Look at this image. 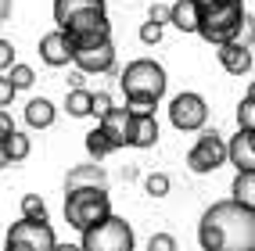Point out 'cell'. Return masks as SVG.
<instances>
[{
	"label": "cell",
	"mask_w": 255,
	"mask_h": 251,
	"mask_svg": "<svg viewBox=\"0 0 255 251\" xmlns=\"http://www.w3.org/2000/svg\"><path fill=\"white\" fill-rule=\"evenodd\" d=\"M201 251H255V208L216 201L198 226Z\"/></svg>",
	"instance_id": "obj_1"
},
{
	"label": "cell",
	"mask_w": 255,
	"mask_h": 251,
	"mask_svg": "<svg viewBox=\"0 0 255 251\" xmlns=\"http://www.w3.org/2000/svg\"><path fill=\"white\" fill-rule=\"evenodd\" d=\"M119 86H123V93H126V111L129 115H155L158 100L165 97L169 79H165V69L158 61L137 58V61H129L123 69Z\"/></svg>",
	"instance_id": "obj_2"
},
{
	"label": "cell",
	"mask_w": 255,
	"mask_h": 251,
	"mask_svg": "<svg viewBox=\"0 0 255 251\" xmlns=\"http://www.w3.org/2000/svg\"><path fill=\"white\" fill-rule=\"evenodd\" d=\"M198 4V36L205 43H234L248 25L245 0H194Z\"/></svg>",
	"instance_id": "obj_3"
},
{
	"label": "cell",
	"mask_w": 255,
	"mask_h": 251,
	"mask_svg": "<svg viewBox=\"0 0 255 251\" xmlns=\"http://www.w3.org/2000/svg\"><path fill=\"white\" fill-rule=\"evenodd\" d=\"M112 215V197L108 190L101 187H79V190H69L65 194V223L72 230H90L97 226L101 219H108Z\"/></svg>",
	"instance_id": "obj_4"
},
{
	"label": "cell",
	"mask_w": 255,
	"mask_h": 251,
	"mask_svg": "<svg viewBox=\"0 0 255 251\" xmlns=\"http://www.w3.org/2000/svg\"><path fill=\"white\" fill-rule=\"evenodd\" d=\"M83 251H133V226L119 215H108L97 226L83 230Z\"/></svg>",
	"instance_id": "obj_5"
},
{
	"label": "cell",
	"mask_w": 255,
	"mask_h": 251,
	"mask_svg": "<svg viewBox=\"0 0 255 251\" xmlns=\"http://www.w3.org/2000/svg\"><path fill=\"white\" fill-rule=\"evenodd\" d=\"M58 244L54 237V226L50 223H36V219H22L7 230V241L4 251H50Z\"/></svg>",
	"instance_id": "obj_6"
},
{
	"label": "cell",
	"mask_w": 255,
	"mask_h": 251,
	"mask_svg": "<svg viewBox=\"0 0 255 251\" xmlns=\"http://www.w3.org/2000/svg\"><path fill=\"white\" fill-rule=\"evenodd\" d=\"M169 122H173L180 133H198V129H205V122H209V104H205V97L194 93V90L176 93L173 104H169Z\"/></svg>",
	"instance_id": "obj_7"
},
{
	"label": "cell",
	"mask_w": 255,
	"mask_h": 251,
	"mask_svg": "<svg viewBox=\"0 0 255 251\" xmlns=\"http://www.w3.org/2000/svg\"><path fill=\"white\" fill-rule=\"evenodd\" d=\"M201 137L194 140V147L187 151V165H191V172L205 176L212 169H219V165L227 162V140L219 137L216 129H198Z\"/></svg>",
	"instance_id": "obj_8"
},
{
	"label": "cell",
	"mask_w": 255,
	"mask_h": 251,
	"mask_svg": "<svg viewBox=\"0 0 255 251\" xmlns=\"http://www.w3.org/2000/svg\"><path fill=\"white\" fill-rule=\"evenodd\" d=\"M72 65L79 69V76H101V72H112V69H115V47H112V40L97 43V47L72 50Z\"/></svg>",
	"instance_id": "obj_9"
},
{
	"label": "cell",
	"mask_w": 255,
	"mask_h": 251,
	"mask_svg": "<svg viewBox=\"0 0 255 251\" xmlns=\"http://www.w3.org/2000/svg\"><path fill=\"white\" fill-rule=\"evenodd\" d=\"M227 162L237 172H255V133L237 129V137H230L227 144Z\"/></svg>",
	"instance_id": "obj_10"
},
{
	"label": "cell",
	"mask_w": 255,
	"mask_h": 251,
	"mask_svg": "<svg viewBox=\"0 0 255 251\" xmlns=\"http://www.w3.org/2000/svg\"><path fill=\"white\" fill-rule=\"evenodd\" d=\"M40 58H43V65H50V69H65V65L72 61V40L65 36L61 29L47 32L40 40Z\"/></svg>",
	"instance_id": "obj_11"
},
{
	"label": "cell",
	"mask_w": 255,
	"mask_h": 251,
	"mask_svg": "<svg viewBox=\"0 0 255 251\" xmlns=\"http://www.w3.org/2000/svg\"><path fill=\"white\" fill-rule=\"evenodd\" d=\"M97 129L108 137V144L119 147H129V111L126 108H112L105 119H97Z\"/></svg>",
	"instance_id": "obj_12"
},
{
	"label": "cell",
	"mask_w": 255,
	"mask_h": 251,
	"mask_svg": "<svg viewBox=\"0 0 255 251\" xmlns=\"http://www.w3.org/2000/svg\"><path fill=\"white\" fill-rule=\"evenodd\" d=\"M216 54H219V65H223L230 76H248L252 72V47L248 43H237V40L223 43Z\"/></svg>",
	"instance_id": "obj_13"
},
{
	"label": "cell",
	"mask_w": 255,
	"mask_h": 251,
	"mask_svg": "<svg viewBox=\"0 0 255 251\" xmlns=\"http://www.w3.org/2000/svg\"><path fill=\"white\" fill-rule=\"evenodd\" d=\"M158 144V122L155 115H129V147H155Z\"/></svg>",
	"instance_id": "obj_14"
},
{
	"label": "cell",
	"mask_w": 255,
	"mask_h": 251,
	"mask_svg": "<svg viewBox=\"0 0 255 251\" xmlns=\"http://www.w3.org/2000/svg\"><path fill=\"white\" fill-rule=\"evenodd\" d=\"M79 187H101V190H108V172L101 169V165H76V169H69L65 190H79Z\"/></svg>",
	"instance_id": "obj_15"
},
{
	"label": "cell",
	"mask_w": 255,
	"mask_h": 251,
	"mask_svg": "<svg viewBox=\"0 0 255 251\" xmlns=\"http://www.w3.org/2000/svg\"><path fill=\"white\" fill-rule=\"evenodd\" d=\"M29 151H32L29 137L14 129V133H7V137L0 140V162H4V165H18V162L29 158Z\"/></svg>",
	"instance_id": "obj_16"
},
{
	"label": "cell",
	"mask_w": 255,
	"mask_h": 251,
	"mask_svg": "<svg viewBox=\"0 0 255 251\" xmlns=\"http://www.w3.org/2000/svg\"><path fill=\"white\" fill-rule=\"evenodd\" d=\"M83 11H105V0H54V22L65 29V22L76 18Z\"/></svg>",
	"instance_id": "obj_17"
},
{
	"label": "cell",
	"mask_w": 255,
	"mask_h": 251,
	"mask_svg": "<svg viewBox=\"0 0 255 251\" xmlns=\"http://www.w3.org/2000/svg\"><path fill=\"white\" fill-rule=\"evenodd\" d=\"M169 25H176L180 32H198V4L194 0H176L169 7Z\"/></svg>",
	"instance_id": "obj_18"
},
{
	"label": "cell",
	"mask_w": 255,
	"mask_h": 251,
	"mask_svg": "<svg viewBox=\"0 0 255 251\" xmlns=\"http://www.w3.org/2000/svg\"><path fill=\"white\" fill-rule=\"evenodd\" d=\"M54 104H50L47 97H32L29 104H25V122L32 126V129H47L50 122H54Z\"/></svg>",
	"instance_id": "obj_19"
},
{
	"label": "cell",
	"mask_w": 255,
	"mask_h": 251,
	"mask_svg": "<svg viewBox=\"0 0 255 251\" xmlns=\"http://www.w3.org/2000/svg\"><path fill=\"white\" fill-rule=\"evenodd\" d=\"M230 201H237V205H245V208H255V172H237Z\"/></svg>",
	"instance_id": "obj_20"
},
{
	"label": "cell",
	"mask_w": 255,
	"mask_h": 251,
	"mask_svg": "<svg viewBox=\"0 0 255 251\" xmlns=\"http://www.w3.org/2000/svg\"><path fill=\"white\" fill-rule=\"evenodd\" d=\"M65 108H69L72 119H87V115H90V90L76 86L69 97H65Z\"/></svg>",
	"instance_id": "obj_21"
},
{
	"label": "cell",
	"mask_w": 255,
	"mask_h": 251,
	"mask_svg": "<svg viewBox=\"0 0 255 251\" xmlns=\"http://www.w3.org/2000/svg\"><path fill=\"white\" fill-rule=\"evenodd\" d=\"M112 151H115V147L108 144V137H105V133H101V129H90V133H87V155H90L94 162L108 158Z\"/></svg>",
	"instance_id": "obj_22"
},
{
	"label": "cell",
	"mask_w": 255,
	"mask_h": 251,
	"mask_svg": "<svg viewBox=\"0 0 255 251\" xmlns=\"http://www.w3.org/2000/svg\"><path fill=\"white\" fill-rule=\"evenodd\" d=\"M7 83L14 86V93H18V90H29L32 83H36V72H32L29 65H18V61H14V65H11V76H7Z\"/></svg>",
	"instance_id": "obj_23"
},
{
	"label": "cell",
	"mask_w": 255,
	"mask_h": 251,
	"mask_svg": "<svg viewBox=\"0 0 255 251\" xmlns=\"http://www.w3.org/2000/svg\"><path fill=\"white\" fill-rule=\"evenodd\" d=\"M22 219L47 223V205L40 201V194H25V197H22Z\"/></svg>",
	"instance_id": "obj_24"
},
{
	"label": "cell",
	"mask_w": 255,
	"mask_h": 251,
	"mask_svg": "<svg viewBox=\"0 0 255 251\" xmlns=\"http://www.w3.org/2000/svg\"><path fill=\"white\" fill-rule=\"evenodd\" d=\"M237 129L255 133V93H245L241 108H237Z\"/></svg>",
	"instance_id": "obj_25"
},
{
	"label": "cell",
	"mask_w": 255,
	"mask_h": 251,
	"mask_svg": "<svg viewBox=\"0 0 255 251\" xmlns=\"http://www.w3.org/2000/svg\"><path fill=\"white\" fill-rule=\"evenodd\" d=\"M144 190H147L151 197H165V194H169V176H165V172H151V176L144 179Z\"/></svg>",
	"instance_id": "obj_26"
},
{
	"label": "cell",
	"mask_w": 255,
	"mask_h": 251,
	"mask_svg": "<svg viewBox=\"0 0 255 251\" xmlns=\"http://www.w3.org/2000/svg\"><path fill=\"white\" fill-rule=\"evenodd\" d=\"M147 251H176V237L173 233H151Z\"/></svg>",
	"instance_id": "obj_27"
},
{
	"label": "cell",
	"mask_w": 255,
	"mask_h": 251,
	"mask_svg": "<svg viewBox=\"0 0 255 251\" xmlns=\"http://www.w3.org/2000/svg\"><path fill=\"white\" fill-rule=\"evenodd\" d=\"M112 97L108 93H90V115H97V119H105V115L112 111Z\"/></svg>",
	"instance_id": "obj_28"
},
{
	"label": "cell",
	"mask_w": 255,
	"mask_h": 251,
	"mask_svg": "<svg viewBox=\"0 0 255 251\" xmlns=\"http://www.w3.org/2000/svg\"><path fill=\"white\" fill-rule=\"evenodd\" d=\"M158 40H162V25L144 22V25H140V43H147V47H151V43H158Z\"/></svg>",
	"instance_id": "obj_29"
},
{
	"label": "cell",
	"mask_w": 255,
	"mask_h": 251,
	"mask_svg": "<svg viewBox=\"0 0 255 251\" xmlns=\"http://www.w3.org/2000/svg\"><path fill=\"white\" fill-rule=\"evenodd\" d=\"M147 22H155V25H169V7L165 4H151V11H147Z\"/></svg>",
	"instance_id": "obj_30"
},
{
	"label": "cell",
	"mask_w": 255,
	"mask_h": 251,
	"mask_svg": "<svg viewBox=\"0 0 255 251\" xmlns=\"http://www.w3.org/2000/svg\"><path fill=\"white\" fill-rule=\"evenodd\" d=\"M11 65H14V47L7 40H0V72H7Z\"/></svg>",
	"instance_id": "obj_31"
},
{
	"label": "cell",
	"mask_w": 255,
	"mask_h": 251,
	"mask_svg": "<svg viewBox=\"0 0 255 251\" xmlns=\"http://www.w3.org/2000/svg\"><path fill=\"white\" fill-rule=\"evenodd\" d=\"M14 100V86L7 83V76H0V108H7Z\"/></svg>",
	"instance_id": "obj_32"
},
{
	"label": "cell",
	"mask_w": 255,
	"mask_h": 251,
	"mask_svg": "<svg viewBox=\"0 0 255 251\" xmlns=\"http://www.w3.org/2000/svg\"><path fill=\"white\" fill-rule=\"evenodd\" d=\"M7 133H14V122H11V115H7L4 108H0V140H4Z\"/></svg>",
	"instance_id": "obj_33"
},
{
	"label": "cell",
	"mask_w": 255,
	"mask_h": 251,
	"mask_svg": "<svg viewBox=\"0 0 255 251\" xmlns=\"http://www.w3.org/2000/svg\"><path fill=\"white\" fill-rule=\"evenodd\" d=\"M11 18V0H0V25Z\"/></svg>",
	"instance_id": "obj_34"
},
{
	"label": "cell",
	"mask_w": 255,
	"mask_h": 251,
	"mask_svg": "<svg viewBox=\"0 0 255 251\" xmlns=\"http://www.w3.org/2000/svg\"><path fill=\"white\" fill-rule=\"evenodd\" d=\"M50 251H83V248H79V244H54Z\"/></svg>",
	"instance_id": "obj_35"
}]
</instances>
